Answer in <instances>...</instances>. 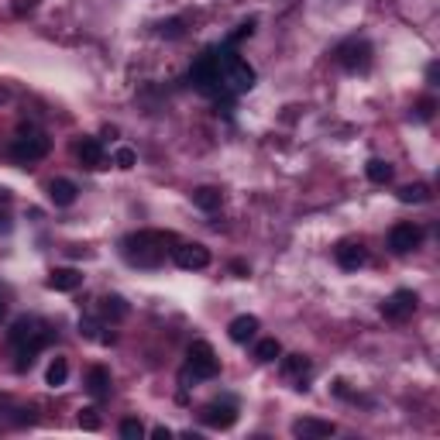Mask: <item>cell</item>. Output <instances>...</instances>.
Returning <instances> with one entry per match:
<instances>
[{"mask_svg":"<svg viewBox=\"0 0 440 440\" xmlns=\"http://www.w3.org/2000/svg\"><path fill=\"white\" fill-rule=\"evenodd\" d=\"M165 245H175V234H162V230H138L121 241L124 258L138 268H158L165 258Z\"/></svg>","mask_w":440,"mask_h":440,"instance_id":"cell-1","label":"cell"},{"mask_svg":"<svg viewBox=\"0 0 440 440\" xmlns=\"http://www.w3.org/2000/svg\"><path fill=\"white\" fill-rule=\"evenodd\" d=\"M7 341L18 347V354H21L18 368H24V364H31V358L39 354L41 347H48V341H52V330L41 324V320H35V317H21V320H14V324H11V330H7Z\"/></svg>","mask_w":440,"mask_h":440,"instance_id":"cell-2","label":"cell"},{"mask_svg":"<svg viewBox=\"0 0 440 440\" xmlns=\"http://www.w3.org/2000/svg\"><path fill=\"white\" fill-rule=\"evenodd\" d=\"M255 79H258L255 69L241 56L220 52V86L224 90H230V93H248L251 86H255Z\"/></svg>","mask_w":440,"mask_h":440,"instance_id":"cell-3","label":"cell"},{"mask_svg":"<svg viewBox=\"0 0 440 440\" xmlns=\"http://www.w3.org/2000/svg\"><path fill=\"white\" fill-rule=\"evenodd\" d=\"M48 152H52V138L41 131H21L14 138V145H11V158L21 162V165H31V162L45 158Z\"/></svg>","mask_w":440,"mask_h":440,"instance_id":"cell-4","label":"cell"},{"mask_svg":"<svg viewBox=\"0 0 440 440\" xmlns=\"http://www.w3.org/2000/svg\"><path fill=\"white\" fill-rule=\"evenodd\" d=\"M190 79L200 93H217V90H224V86H220V56H217V52H203V56L193 62Z\"/></svg>","mask_w":440,"mask_h":440,"instance_id":"cell-5","label":"cell"},{"mask_svg":"<svg viewBox=\"0 0 440 440\" xmlns=\"http://www.w3.org/2000/svg\"><path fill=\"white\" fill-rule=\"evenodd\" d=\"M220 372V358L207 341H193L190 344V354H186V375L193 379H213Z\"/></svg>","mask_w":440,"mask_h":440,"instance_id":"cell-6","label":"cell"},{"mask_svg":"<svg viewBox=\"0 0 440 440\" xmlns=\"http://www.w3.org/2000/svg\"><path fill=\"white\" fill-rule=\"evenodd\" d=\"M337 62L344 66L347 73H368V66H372V45L362 39L344 41V45L337 48Z\"/></svg>","mask_w":440,"mask_h":440,"instance_id":"cell-7","label":"cell"},{"mask_svg":"<svg viewBox=\"0 0 440 440\" xmlns=\"http://www.w3.org/2000/svg\"><path fill=\"white\" fill-rule=\"evenodd\" d=\"M416 292L413 289H396L389 300L382 303V317L385 320H409L413 313H416Z\"/></svg>","mask_w":440,"mask_h":440,"instance_id":"cell-8","label":"cell"},{"mask_svg":"<svg viewBox=\"0 0 440 440\" xmlns=\"http://www.w3.org/2000/svg\"><path fill=\"white\" fill-rule=\"evenodd\" d=\"M200 420L210 430H230L237 423V406L234 402H210V406L200 409Z\"/></svg>","mask_w":440,"mask_h":440,"instance_id":"cell-9","label":"cell"},{"mask_svg":"<svg viewBox=\"0 0 440 440\" xmlns=\"http://www.w3.org/2000/svg\"><path fill=\"white\" fill-rule=\"evenodd\" d=\"M423 241V230L416 224H396V227L389 230V248L396 251V255H409V251H416Z\"/></svg>","mask_w":440,"mask_h":440,"instance_id":"cell-10","label":"cell"},{"mask_svg":"<svg viewBox=\"0 0 440 440\" xmlns=\"http://www.w3.org/2000/svg\"><path fill=\"white\" fill-rule=\"evenodd\" d=\"M173 258L183 272H200V268L210 265V248H203V245H179V248H173Z\"/></svg>","mask_w":440,"mask_h":440,"instance_id":"cell-11","label":"cell"},{"mask_svg":"<svg viewBox=\"0 0 440 440\" xmlns=\"http://www.w3.org/2000/svg\"><path fill=\"white\" fill-rule=\"evenodd\" d=\"M334 434H337V426L330 420H313V416H307V420L292 423V437H334Z\"/></svg>","mask_w":440,"mask_h":440,"instance_id":"cell-12","label":"cell"},{"mask_svg":"<svg viewBox=\"0 0 440 440\" xmlns=\"http://www.w3.org/2000/svg\"><path fill=\"white\" fill-rule=\"evenodd\" d=\"M79 286H83L79 268H52V275H48V289H56V292H76Z\"/></svg>","mask_w":440,"mask_h":440,"instance_id":"cell-13","label":"cell"},{"mask_svg":"<svg viewBox=\"0 0 440 440\" xmlns=\"http://www.w3.org/2000/svg\"><path fill=\"white\" fill-rule=\"evenodd\" d=\"M227 334L234 344H248L251 337L258 334V317H248V313H245V317H234L227 327Z\"/></svg>","mask_w":440,"mask_h":440,"instance_id":"cell-14","label":"cell"},{"mask_svg":"<svg viewBox=\"0 0 440 440\" xmlns=\"http://www.w3.org/2000/svg\"><path fill=\"white\" fill-rule=\"evenodd\" d=\"M86 389H90L93 399H107V396H111V372H107L103 364H93V368L86 372Z\"/></svg>","mask_w":440,"mask_h":440,"instance_id":"cell-15","label":"cell"},{"mask_svg":"<svg viewBox=\"0 0 440 440\" xmlns=\"http://www.w3.org/2000/svg\"><path fill=\"white\" fill-rule=\"evenodd\" d=\"M76 158L86 169H100V165H103V148H100V141H96V138L76 141Z\"/></svg>","mask_w":440,"mask_h":440,"instance_id":"cell-16","label":"cell"},{"mask_svg":"<svg viewBox=\"0 0 440 440\" xmlns=\"http://www.w3.org/2000/svg\"><path fill=\"white\" fill-rule=\"evenodd\" d=\"M76 183L73 179H52L48 183V196H52V203L56 207H73L76 203Z\"/></svg>","mask_w":440,"mask_h":440,"instance_id":"cell-17","label":"cell"},{"mask_svg":"<svg viewBox=\"0 0 440 440\" xmlns=\"http://www.w3.org/2000/svg\"><path fill=\"white\" fill-rule=\"evenodd\" d=\"M364 262H368V251L362 245H341L337 248V265L344 268V272H358Z\"/></svg>","mask_w":440,"mask_h":440,"instance_id":"cell-18","label":"cell"},{"mask_svg":"<svg viewBox=\"0 0 440 440\" xmlns=\"http://www.w3.org/2000/svg\"><path fill=\"white\" fill-rule=\"evenodd\" d=\"M220 200H224V193L217 190V186H196V190H193V203L207 213L220 210Z\"/></svg>","mask_w":440,"mask_h":440,"instance_id":"cell-19","label":"cell"},{"mask_svg":"<svg viewBox=\"0 0 440 440\" xmlns=\"http://www.w3.org/2000/svg\"><path fill=\"white\" fill-rule=\"evenodd\" d=\"M282 375H286V379H300L296 389H307V385H303V375H309V358H303V354L282 358Z\"/></svg>","mask_w":440,"mask_h":440,"instance_id":"cell-20","label":"cell"},{"mask_svg":"<svg viewBox=\"0 0 440 440\" xmlns=\"http://www.w3.org/2000/svg\"><path fill=\"white\" fill-rule=\"evenodd\" d=\"M100 317L111 320V324L124 320V317H128V303H124V296H103V300H100Z\"/></svg>","mask_w":440,"mask_h":440,"instance_id":"cell-21","label":"cell"},{"mask_svg":"<svg viewBox=\"0 0 440 440\" xmlns=\"http://www.w3.org/2000/svg\"><path fill=\"white\" fill-rule=\"evenodd\" d=\"M103 327H100V320H93V317H83L79 320V334L86 337V341H100V344H114V334H100Z\"/></svg>","mask_w":440,"mask_h":440,"instance_id":"cell-22","label":"cell"},{"mask_svg":"<svg viewBox=\"0 0 440 440\" xmlns=\"http://www.w3.org/2000/svg\"><path fill=\"white\" fill-rule=\"evenodd\" d=\"M399 203H426L430 200V186L426 183H413V186H399Z\"/></svg>","mask_w":440,"mask_h":440,"instance_id":"cell-23","label":"cell"},{"mask_svg":"<svg viewBox=\"0 0 440 440\" xmlns=\"http://www.w3.org/2000/svg\"><path fill=\"white\" fill-rule=\"evenodd\" d=\"M364 173H368V179H372V183H379V186L392 183V165H389L385 158H372V162L364 165Z\"/></svg>","mask_w":440,"mask_h":440,"instance_id":"cell-24","label":"cell"},{"mask_svg":"<svg viewBox=\"0 0 440 440\" xmlns=\"http://www.w3.org/2000/svg\"><path fill=\"white\" fill-rule=\"evenodd\" d=\"M66 379H69V362L56 358V362L48 364V372H45V382L52 385V389H58V385H66Z\"/></svg>","mask_w":440,"mask_h":440,"instance_id":"cell-25","label":"cell"},{"mask_svg":"<svg viewBox=\"0 0 440 440\" xmlns=\"http://www.w3.org/2000/svg\"><path fill=\"white\" fill-rule=\"evenodd\" d=\"M255 358L258 362H275V358H282V344L275 341V337H265V341H258V347H255Z\"/></svg>","mask_w":440,"mask_h":440,"instance_id":"cell-26","label":"cell"},{"mask_svg":"<svg viewBox=\"0 0 440 440\" xmlns=\"http://www.w3.org/2000/svg\"><path fill=\"white\" fill-rule=\"evenodd\" d=\"M121 437L124 440H141L145 437V423L138 420V416H128V420L121 423Z\"/></svg>","mask_w":440,"mask_h":440,"instance_id":"cell-27","label":"cell"},{"mask_svg":"<svg viewBox=\"0 0 440 440\" xmlns=\"http://www.w3.org/2000/svg\"><path fill=\"white\" fill-rule=\"evenodd\" d=\"M158 35H162V39H179V35H183V21L179 18L162 21V24H158Z\"/></svg>","mask_w":440,"mask_h":440,"instance_id":"cell-28","label":"cell"},{"mask_svg":"<svg viewBox=\"0 0 440 440\" xmlns=\"http://www.w3.org/2000/svg\"><path fill=\"white\" fill-rule=\"evenodd\" d=\"M114 162H117V169H134L138 155H134L131 148H117V152H114Z\"/></svg>","mask_w":440,"mask_h":440,"instance_id":"cell-29","label":"cell"},{"mask_svg":"<svg viewBox=\"0 0 440 440\" xmlns=\"http://www.w3.org/2000/svg\"><path fill=\"white\" fill-rule=\"evenodd\" d=\"M251 31H255V18L251 21H245V24H237V31H234V35H230V45H237V41L241 39H251Z\"/></svg>","mask_w":440,"mask_h":440,"instance_id":"cell-30","label":"cell"},{"mask_svg":"<svg viewBox=\"0 0 440 440\" xmlns=\"http://www.w3.org/2000/svg\"><path fill=\"white\" fill-rule=\"evenodd\" d=\"M76 423L83 426V430H100V420H96V413H93V409H83Z\"/></svg>","mask_w":440,"mask_h":440,"instance_id":"cell-31","label":"cell"},{"mask_svg":"<svg viewBox=\"0 0 440 440\" xmlns=\"http://www.w3.org/2000/svg\"><path fill=\"white\" fill-rule=\"evenodd\" d=\"M35 7H39V0H14V14H18V18H24V14H31Z\"/></svg>","mask_w":440,"mask_h":440,"instance_id":"cell-32","label":"cell"},{"mask_svg":"<svg viewBox=\"0 0 440 440\" xmlns=\"http://www.w3.org/2000/svg\"><path fill=\"white\" fill-rule=\"evenodd\" d=\"M416 111H420V121H430V117H434V100H420Z\"/></svg>","mask_w":440,"mask_h":440,"instance_id":"cell-33","label":"cell"},{"mask_svg":"<svg viewBox=\"0 0 440 440\" xmlns=\"http://www.w3.org/2000/svg\"><path fill=\"white\" fill-rule=\"evenodd\" d=\"M152 437H155V440H169V437H173V430H169V426H155Z\"/></svg>","mask_w":440,"mask_h":440,"instance_id":"cell-34","label":"cell"},{"mask_svg":"<svg viewBox=\"0 0 440 440\" xmlns=\"http://www.w3.org/2000/svg\"><path fill=\"white\" fill-rule=\"evenodd\" d=\"M334 392H337V396H341V399H351V392H347V385L341 382V379H337V382H334Z\"/></svg>","mask_w":440,"mask_h":440,"instance_id":"cell-35","label":"cell"},{"mask_svg":"<svg viewBox=\"0 0 440 440\" xmlns=\"http://www.w3.org/2000/svg\"><path fill=\"white\" fill-rule=\"evenodd\" d=\"M234 272H237V275H241V279H248V262H234Z\"/></svg>","mask_w":440,"mask_h":440,"instance_id":"cell-36","label":"cell"},{"mask_svg":"<svg viewBox=\"0 0 440 440\" xmlns=\"http://www.w3.org/2000/svg\"><path fill=\"white\" fill-rule=\"evenodd\" d=\"M4 313H7V307H4V303H0V320H4Z\"/></svg>","mask_w":440,"mask_h":440,"instance_id":"cell-37","label":"cell"}]
</instances>
